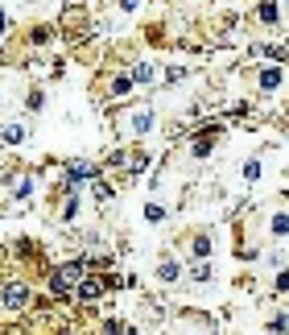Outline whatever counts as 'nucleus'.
Here are the masks:
<instances>
[{
    "mask_svg": "<svg viewBox=\"0 0 289 335\" xmlns=\"http://www.w3.org/2000/svg\"><path fill=\"white\" fill-rule=\"evenodd\" d=\"M0 302H4L8 310L29 306V286H25V282H4V290H0Z\"/></svg>",
    "mask_w": 289,
    "mask_h": 335,
    "instance_id": "1",
    "label": "nucleus"
},
{
    "mask_svg": "<svg viewBox=\"0 0 289 335\" xmlns=\"http://www.w3.org/2000/svg\"><path fill=\"white\" fill-rule=\"evenodd\" d=\"M79 277H83V265H62V269L54 273L50 290H54V294H66V290H71V286L79 282Z\"/></svg>",
    "mask_w": 289,
    "mask_h": 335,
    "instance_id": "2",
    "label": "nucleus"
},
{
    "mask_svg": "<svg viewBox=\"0 0 289 335\" xmlns=\"http://www.w3.org/2000/svg\"><path fill=\"white\" fill-rule=\"evenodd\" d=\"M103 277H83V282H79V302H95V298L103 294Z\"/></svg>",
    "mask_w": 289,
    "mask_h": 335,
    "instance_id": "3",
    "label": "nucleus"
},
{
    "mask_svg": "<svg viewBox=\"0 0 289 335\" xmlns=\"http://www.w3.org/2000/svg\"><path fill=\"white\" fill-rule=\"evenodd\" d=\"M260 87H264V91H277V87H281V66H264V71H260Z\"/></svg>",
    "mask_w": 289,
    "mask_h": 335,
    "instance_id": "4",
    "label": "nucleus"
},
{
    "mask_svg": "<svg viewBox=\"0 0 289 335\" xmlns=\"http://www.w3.org/2000/svg\"><path fill=\"white\" fill-rule=\"evenodd\" d=\"M87 178H95V166H87V161H75V166H71V182H87Z\"/></svg>",
    "mask_w": 289,
    "mask_h": 335,
    "instance_id": "5",
    "label": "nucleus"
},
{
    "mask_svg": "<svg viewBox=\"0 0 289 335\" xmlns=\"http://www.w3.org/2000/svg\"><path fill=\"white\" fill-rule=\"evenodd\" d=\"M25 137H29V129H25V124H8V129H4V141H13V145H21Z\"/></svg>",
    "mask_w": 289,
    "mask_h": 335,
    "instance_id": "6",
    "label": "nucleus"
},
{
    "mask_svg": "<svg viewBox=\"0 0 289 335\" xmlns=\"http://www.w3.org/2000/svg\"><path fill=\"white\" fill-rule=\"evenodd\" d=\"M260 21H264V25H273V21H277V4H273V0H264V4H260Z\"/></svg>",
    "mask_w": 289,
    "mask_h": 335,
    "instance_id": "7",
    "label": "nucleus"
},
{
    "mask_svg": "<svg viewBox=\"0 0 289 335\" xmlns=\"http://www.w3.org/2000/svg\"><path fill=\"white\" fill-rule=\"evenodd\" d=\"M273 236H289V215H277L273 219Z\"/></svg>",
    "mask_w": 289,
    "mask_h": 335,
    "instance_id": "8",
    "label": "nucleus"
},
{
    "mask_svg": "<svg viewBox=\"0 0 289 335\" xmlns=\"http://www.w3.org/2000/svg\"><path fill=\"white\" fill-rule=\"evenodd\" d=\"M161 282H178V265H173V261L161 265Z\"/></svg>",
    "mask_w": 289,
    "mask_h": 335,
    "instance_id": "9",
    "label": "nucleus"
},
{
    "mask_svg": "<svg viewBox=\"0 0 289 335\" xmlns=\"http://www.w3.org/2000/svg\"><path fill=\"white\" fill-rule=\"evenodd\" d=\"M132 79H136V83H149V79H153V66H136Z\"/></svg>",
    "mask_w": 289,
    "mask_h": 335,
    "instance_id": "10",
    "label": "nucleus"
},
{
    "mask_svg": "<svg viewBox=\"0 0 289 335\" xmlns=\"http://www.w3.org/2000/svg\"><path fill=\"white\" fill-rule=\"evenodd\" d=\"M194 252H199V257H206V252H211V240L199 236V240H194Z\"/></svg>",
    "mask_w": 289,
    "mask_h": 335,
    "instance_id": "11",
    "label": "nucleus"
},
{
    "mask_svg": "<svg viewBox=\"0 0 289 335\" xmlns=\"http://www.w3.org/2000/svg\"><path fill=\"white\" fill-rule=\"evenodd\" d=\"M132 124H136V133H145V129H149V124H153V116H149V112H141V116H136Z\"/></svg>",
    "mask_w": 289,
    "mask_h": 335,
    "instance_id": "12",
    "label": "nucleus"
},
{
    "mask_svg": "<svg viewBox=\"0 0 289 335\" xmlns=\"http://www.w3.org/2000/svg\"><path fill=\"white\" fill-rule=\"evenodd\" d=\"M244 178H260V161H248V166H244Z\"/></svg>",
    "mask_w": 289,
    "mask_h": 335,
    "instance_id": "13",
    "label": "nucleus"
},
{
    "mask_svg": "<svg viewBox=\"0 0 289 335\" xmlns=\"http://www.w3.org/2000/svg\"><path fill=\"white\" fill-rule=\"evenodd\" d=\"M277 290H289V273H281V277H277Z\"/></svg>",
    "mask_w": 289,
    "mask_h": 335,
    "instance_id": "14",
    "label": "nucleus"
},
{
    "mask_svg": "<svg viewBox=\"0 0 289 335\" xmlns=\"http://www.w3.org/2000/svg\"><path fill=\"white\" fill-rule=\"evenodd\" d=\"M103 335H120V327H116V323H108V327H103Z\"/></svg>",
    "mask_w": 289,
    "mask_h": 335,
    "instance_id": "15",
    "label": "nucleus"
},
{
    "mask_svg": "<svg viewBox=\"0 0 289 335\" xmlns=\"http://www.w3.org/2000/svg\"><path fill=\"white\" fill-rule=\"evenodd\" d=\"M128 335H141V331H128Z\"/></svg>",
    "mask_w": 289,
    "mask_h": 335,
    "instance_id": "16",
    "label": "nucleus"
},
{
    "mask_svg": "<svg viewBox=\"0 0 289 335\" xmlns=\"http://www.w3.org/2000/svg\"><path fill=\"white\" fill-rule=\"evenodd\" d=\"M62 335H66V331H62Z\"/></svg>",
    "mask_w": 289,
    "mask_h": 335,
    "instance_id": "17",
    "label": "nucleus"
}]
</instances>
